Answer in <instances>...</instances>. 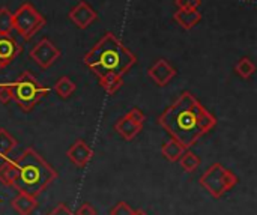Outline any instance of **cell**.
<instances>
[{"label":"cell","mask_w":257,"mask_h":215,"mask_svg":"<svg viewBox=\"0 0 257 215\" xmlns=\"http://www.w3.org/2000/svg\"><path fill=\"white\" fill-rule=\"evenodd\" d=\"M66 157L69 158V161L77 166L78 169H84L93 158V151L92 148L87 145V142L78 139L77 142H74L69 149L66 151Z\"/></svg>","instance_id":"8fae6325"},{"label":"cell","mask_w":257,"mask_h":215,"mask_svg":"<svg viewBox=\"0 0 257 215\" xmlns=\"http://www.w3.org/2000/svg\"><path fill=\"white\" fill-rule=\"evenodd\" d=\"M178 9H199L202 0H175Z\"/></svg>","instance_id":"d4e9b609"},{"label":"cell","mask_w":257,"mask_h":215,"mask_svg":"<svg viewBox=\"0 0 257 215\" xmlns=\"http://www.w3.org/2000/svg\"><path fill=\"white\" fill-rule=\"evenodd\" d=\"M15 164L17 178L12 188L17 190V193L38 197L59 176L56 169L50 166L33 148H26L23 154L15 160Z\"/></svg>","instance_id":"3957f363"},{"label":"cell","mask_w":257,"mask_h":215,"mask_svg":"<svg viewBox=\"0 0 257 215\" xmlns=\"http://www.w3.org/2000/svg\"><path fill=\"white\" fill-rule=\"evenodd\" d=\"M48 215H75L72 211H71V208L68 206V205H65V203H59L53 211H50Z\"/></svg>","instance_id":"484cf974"},{"label":"cell","mask_w":257,"mask_h":215,"mask_svg":"<svg viewBox=\"0 0 257 215\" xmlns=\"http://www.w3.org/2000/svg\"><path fill=\"white\" fill-rule=\"evenodd\" d=\"M235 71H236V74H238L241 78L248 80V78H251V75L256 72V65H254V62H253L251 59L242 57V59H239L238 63L235 65Z\"/></svg>","instance_id":"44dd1931"},{"label":"cell","mask_w":257,"mask_h":215,"mask_svg":"<svg viewBox=\"0 0 257 215\" xmlns=\"http://www.w3.org/2000/svg\"><path fill=\"white\" fill-rule=\"evenodd\" d=\"M199 182L209 193V196L214 199H221L226 193L238 185L239 178L232 170L226 169L221 163H214L205 170Z\"/></svg>","instance_id":"5b68a950"},{"label":"cell","mask_w":257,"mask_h":215,"mask_svg":"<svg viewBox=\"0 0 257 215\" xmlns=\"http://www.w3.org/2000/svg\"><path fill=\"white\" fill-rule=\"evenodd\" d=\"M185 151H187V149H185L179 142H176L175 139L167 140V142L163 145V148H161L163 157H164L167 161H170V163H178L179 158L182 157V154H184Z\"/></svg>","instance_id":"9a60e30c"},{"label":"cell","mask_w":257,"mask_h":215,"mask_svg":"<svg viewBox=\"0 0 257 215\" xmlns=\"http://www.w3.org/2000/svg\"><path fill=\"white\" fill-rule=\"evenodd\" d=\"M53 89H54V92H56L60 98L66 99V98H69V96L75 92L77 84H75L69 77L63 75V77H60V78L56 81V84H54Z\"/></svg>","instance_id":"d6986e66"},{"label":"cell","mask_w":257,"mask_h":215,"mask_svg":"<svg viewBox=\"0 0 257 215\" xmlns=\"http://www.w3.org/2000/svg\"><path fill=\"white\" fill-rule=\"evenodd\" d=\"M11 206L17 215H32L38 208V197L30 194L18 193L15 199H12Z\"/></svg>","instance_id":"4fadbf2b"},{"label":"cell","mask_w":257,"mask_h":215,"mask_svg":"<svg viewBox=\"0 0 257 215\" xmlns=\"http://www.w3.org/2000/svg\"><path fill=\"white\" fill-rule=\"evenodd\" d=\"M9 86L12 89V101L24 113L32 112L35 105L50 92V89L39 84V81L29 71H24L17 81L9 83Z\"/></svg>","instance_id":"277c9868"},{"label":"cell","mask_w":257,"mask_h":215,"mask_svg":"<svg viewBox=\"0 0 257 215\" xmlns=\"http://www.w3.org/2000/svg\"><path fill=\"white\" fill-rule=\"evenodd\" d=\"M17 146H18L17 139L8 130L0 128V160H8Z\"/></svg>","instance_id":"e0dca14e"},{"label":"cell","mask_w":257,"mask_h":215,"mask_svg":"<svg viewBox=\"0 0 257 215\" xmlns=\"http://www.w3.org/2000/svg\"><path fill=\"white\" fill-rule=\"evenodd\" d=\"M21 51L23 47L11 35H0V69L9 66Z\"/></svg>","instance_id":"7c38bea8"},{"label":"cell","mask_w":257,"mask_h":215,"mask_svg":"<svg viewBox=\"0 0 257 215\" xmlns=\"http://www.w3.org/2000/svg\"><path fill=\"white\" fill-rule=\"evenodd\" d=\"M134 214V209L126 203V202H117L111 211H110V215H133Z\"/></svg>","instance_id":"603a6c76"},{"label":"cell","mask_w":257,"mask_h":215,"mask_svg":"<svg viewBox=\"0 0 257 215\" xmlns=\"http://www.w3.org/2000/svg\"><path fill=\"white\" fill-rule=\"evenodd\" d=\"M143 124H145V113L140 109L134 107L114 124V130L123 140L131 142L142 133Z\"/></svg>","instance_id":"52a82bcc"},{"label":"cell","mask_w":257,"mask_h":215,"mask_svg":"<svg viewBox=\"0 0 257 215\" xmlns=\"http://www.w3.org/2000/svg\"><path fill=\"white\" fill-rule=\"evenodd\" d=\"M83 63L96 77L105 74L123 77L137 63V57L113 32H105L104 36L84 54Z\"/></svg>","instance_id":"7a4b0ae2"},{"label":"cell","mask_w":257,"mask_h":215,"mask_svg":"<svg viewBox=\"0 0 257 215\" xmlns=\"http://www.w3.org/2000/svg\"><path fill=\"white\" fill-rule=\"evenodd\" d=\"M75 215H96V209L93 208L92 203H83L78 209H77V214Z\"/></svg>","instance_id":"4316f807"},{"label":"cell","mask_w":257,"mask_h":215,"mask_svg":"<svg viewBox=\"0 0 257 215\" xmlns=\"http://www.w3.org/2000/svg\"><path fill=\"white\" fill-rule=\"evenodd\" d=\"M47 24L45 17L29 2L12 12V29L24 39H32Z\"/></svg>","instance_id":"8992f818"},{"label":"cell","mask_w":257,"mask_h":215,"mask_svg":"<svg viewBox=\"0 0 257 215\" xmlns=\"http://www.w3.org/2000/svg\"><path fill=\"white\" fill-rule=\"evenodd\" d=\"M69 20L74 23L75 27L78 29H87L96 18H98V12L84 0L78 2L68 14Z\"/></svg>","instance_id":"30bf717a"},{"label":"cell","mask_w":257,"mask_h":215,"mask_svg":"<svg viewBox=\"0 0 257 215\" xmlns=\"http://www.w3.org/2000/svg\"><path fill=\"white\" fill-rule=\"evenodd\" d=\"M12 29V12L6 8H0V35H11Z\"/></svg>","instance_id":"7402d4cb"},{"label":"cell","mask_w":257,"mask_h":215,"mask_svg":"<svg viewBox=\"0 0 257 215\" xmlns=\"http://www.w3.org/2000/svg\"><path fill=\"white\" fill-rule=\"evenodd\" d=\"M200 163H202L200 158L194 152H191V151H185L182 154V157L179 158V164H181L182 170L187 172V173H193L194 170H197Z\"/></svg>","instance_id":"ffe728a7"},{"label":"cell","mask_w":257,"mask_h":215,"mask_svg":"<svg viewBox=\"0 0 257 215\" xmlns=\"http://www.w3.org/2000/svg\"><path fill=\"white\" fill-rule=\"evenodd\" d=\"M158 125L188 149L217 127V118L191 92L185 90L158 116Z\"/></svg>","instance_id":"6da1fadb"},{"label":"cell","mask_w":257,"mask_h":215,"mask_svg":"<svg viewBox=\"0 0 257 215\" xmlns=\"http://www.w3.org/2000/svg\"><path fill=\"white\" fill-rule=\"evenodd\" d=\"M12 101V89L9 86V83H0V102L2 104H9Z\"/></svg>","instance_id":"cb8c5ba5"},{"label":"cell","mask_w":257,"mask_h":215,"mask_svg":"<svg viewBox=\"0 0 257 215\" xmlns=\"http://www.w3.org/2000/svg\"><path fill=\"white\" fill-rule=\"evenodd\" d=\"M62 56L60 50L47 38H42L36 45L30 50V59L41 68L48 69L56 63V60Z\"/></svg>","instance_id":"ba28073f"},{"label":"cell","mask_w":257,"mask_h":215,"mask_svg":"<svg viewBox=\"0 0 257 215\" xmlns=\"http://www.w3.org/2000/svg\"><path fill=\"white\" fill-rule=\"evenodd\" d=\"M99 80V86L108 93V95H114L123 84V77L122 75H116V74H105L98 77Z\"/></svg>","instance_id":"ac0fdd59"},{"label":"cell","mask_w":257,"mask_h":215,"mask_svg":"<svg viewBox=\"0 0 257 215\" xmlns=\"http://www.w3.org/2000/svg\"><path fill=\"white\" fill-rule=\"evenodd\" d=\"M178 71L175 66H172L166 59H158L149 69H148V77L160 87L167 86L175 77Z\"/></svg>","instance_id":"9c48e42d"},{"label":"cell","mask_w":257,"mask_h":215,"mask_svg":"<svg viewBox=\"0 0 257 215\" xmlns=\"http://www.w3.org/2000/svg\"><path fill=\"white\" fill-rule=\"evenodd\" d=\"M173 18L182 29L191 30L202 21V12L199 9H178Z\"/></svg>","instance_id":"5bb4252c"},{"label":"cell","mask_w":257,"mask_h":215,"mask_svg":"<svg viewBox=\"0 0 257 215\" xmlns=\"http://www.w3.org/2000/svg\"><path fill=\"white\" fill-rule=\"evenodd\" d=\"M17 178V164L15 160H3L0 166V184L5 187H14Z\"/></svg>","instance_id":"2e32d148"},{"label":"cell","mask_w":257,"mask_h":215,"mask_svg":"<svg viewBox=\"0 0 257 215\" xmlns=\"http://www.w3.org/2000/svg\"><path fill=\"white\" fill-rule=\"evenodd\" d=\"M133 215H149L148 212H145L143 209H139V211H134V214Z\"/></svg>","instance_id":"83f0119b"}]
</instances>
